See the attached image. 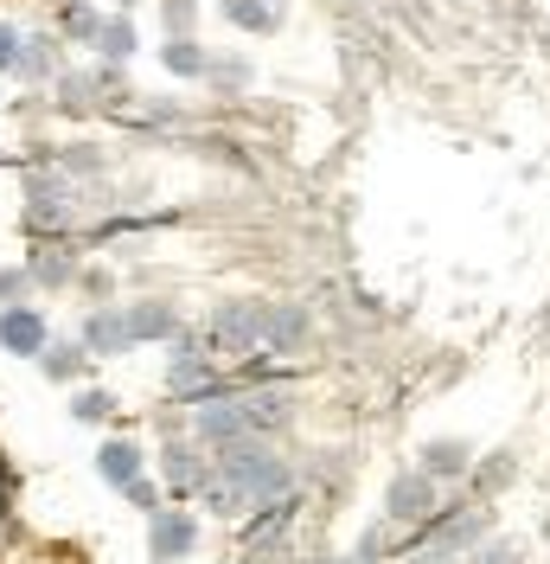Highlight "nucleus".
<instances>
[{"label": "nucleus", "instance_id": "f257e3e1", "mask_svg": "<svg viewBox=\"0 0 550 564\" xmlns=\"http://www.w3.org/2000/svg\"><path fill=\"white\" fill-rule=\"evenodd\" d=\"M211 456L218 462H211V481L199 494H206L211 513H224V520L295 494V468L282 456H270V443H231V449H211Z\"/></svg>", "mask_w": 550, "mask_h": 564}, {"label": "nucleus", "instance_id": "f03ea898", "mask_svg": "<svg viewBox=\"0 0 550 564\" xmlns=\"http://www.w3.org/2000/svg\"><path fill=\"white\" fill-rule=\"evenodd\" d=\"M288 423V398L275 391H231V398H211L193 417V443L199 449H231V443H263Z\"/></svg>", "mask_w": 550, "mask_h": 564}, {"label": "nucleus", "instance_id": "7ed1b4c3", "mask_svg": "<svg viewBox=\"0 0 550 564\" xmlns=\"http://www.w3.org/2000/svg\"><path fill=\"white\" fill-rule=\"evenodd\" d=\"M474 545H486V507H474V500L436 507L422 520V532L410 539V552H442V558H468Z\"/></svg>", "mask_w": 550, "mask_h": 564}, {"label": "nucleus", "instance_id": "20e7f679", "mask_svg": "<svg viewBox=\"0 0 550 564\" xmlns=\"http://www.w3.org/2000/svg\"><path fill=\"white\" fill-rule=\"evenodd\" d=\"M167 391L179 398V404H211V398H231V379L211 366L206 352H173Z\"/></svg>", "mask_w": 550, "mask_h": 564}, {"label": "nucleus", "instance_id": "39448f33", "mask_svg": "<svg viewBox=\"0 0 550 564\" xmlns=\"http://www.w3.org/2000/svg\"><path fill=\"white\" fill-rule=\"evenodd\" d=\"M436 507H442V488H436V481H429L422 468H416V475H397V481L384 488V520H391V527H410V520H429Z\"/></svg>", "mask_w": 550, "mask_h": 564}, {"label": "nucleus", "instance_id": "423d86ee", "mask_svg": "<svg viewBox=\"0 0 550 564\" xmlns=\"http://www.w3.org/2000/svg\"><path fill=\"white\" fill-rule=\"evenodd\" d=\"M256 315H263V302H224V308L211 315L206 347H218V352H256Z\"/></svg>", "mask_w": 550, "mask_h": 564}, {"label": "nucleus", "instance_id": "0eeeda50", "mask_svg": "<svg viewBox=\"0 0 550 564\" xmlns=\"http://www.w3.org/2000/svg\"><path fill=\"white\" fill-rule=\"evenodd\" d=\"M308 340H314L308 308H270V302H263V315H256V347H270V352H301Z\"/></svg>", "mask_w": 550, "mask_h": 564}, {"label": "nucleus", "instance_id": "6e6552de", "mask_svg": "<svg viewBox=\"0 0 550 564\" xmlns=\"http://www.w3.org/2000/svg\"><path fill=\"white\" fill-rule=\"evenodd\" d=\"M0 347L20 352V359H33V352L52 347V327L38 308H0Z\"/></svg>", "mask_w": 550, "mask_h": 564}, {"label": "nucleus", "instance_id": "1a4fd4ad", "mask_svg": "<svg viewBox=\"0 0 550 564\" xmlns=\"http://www.w3.org/2000/svg\"><path fill=\"white\" fill-rule=\"evenodd\" d=\"M199 545V520L193 513H154V527H147V558H186Z\"/></svg>", "mask_w": 550, "mask_h": 564}, {"label": "nucleus", "instance_id": "9d476101", "mask_svg": "<svg viewBox=\"0 0 550 564\" xmlns=\"http://www.w3.org/2000/svg\"><path fill=\"white\" fill-rule=\"evenodd\" d=\"M161 481H167L173 494H186V488H206L211 481V462L199 443H167V456H161Z\"/></svg>", "mask_w": 550, "mask_h": 564}, {"label": "nucleus", "instance_id": "9b49d317", "mask_svg": "<svg viewBox=\"0 0 550 564\" xmlns=\"http://www.w3.org/2000/svg\"><path fill=\"white\" fill-rule=\"evenodd\" d=\"M122 327H129V340H179V308L173 302H135V308H122Z\"/></svg>", "mask_w": 550, "mask_h": 564}, {"label": "nucleus", "instance_id": "f8f14e48", "mask_svg": "<svg viewBox=\"0 0 550 564\" xmlns=\"http://www.w3.org/2000/svg\"><path fill=\"white\" fill-rule=\"evenodd\" d=\"M84 352H129L135 340H129V327H122V315L116 308H97V315L84 321V340H77Z\"/></svg>", "mask_w": 550, "mask_h": 564}, {"label": "nucleus", "instance_id": "ddd939ff", "mask_svg": "<svg viewBox=\"0 0 550 564\" xmlns=\"http://www.w3.org/2000/svg\"><path fill=\"white\" fill-rule=\"evenodd\" d=\"M97 468H103L109 488H129V481L141 475V449L129 443V436H122V443H103V449H97Z\"/></svg>", "mask_w": 550, "mask_h": 564}, {"label": "nucleus", "instance_id": "4468645a", "mask_svg": "<svg viewBox=\"0 0 550 564\" xmlns=\"http://www.w3.org/2000/svg\"><path fill=\"white\" fill-rule=\"evenodd\" d=\"M468 456H474L468 443H429V449H422V475L442 488V481H454V475L468 468Z\"/></svg>", "mask_w": 550, "mask_h": 564}, {"label": "nucleus", "instance_id": "2eb2a0df", "mask_svg": "<svg viewBox=\"0 0 550 564\" xmlns=\"http://www.w3.org/2000/svg\"><path fill=\"white\" fill-rule=\"evenodd\" d=\"M224 20H238L250 33H275L282 26V0H224Z\"/></svg>", "mask_w": 550, "mask_h": 564}, {"label": "nucleus", "instance_id": "dca6fc26", "mask_svg": "<svg viewBox=\"0 0 550 564\" xmlns=\"http://www.w3.org/2000/svg\"><path fill=\"white\" fill-rule=\"evenodd\" d=\"M295 507H301L295 494H282L275 507H263V513H256V527H250V545H270L275 532H288V520H295Z\"/></svg>", "mask_w": 550, "mask_h": 564}, {"label": "nucleus", "instance_id": "f3484780", "mask_svg": "<svg viewBox=\"0 0 550 564\" xmlns=\"http://www.w3.org/2000/svg\"><path fill=\"white\" fill-rule=\"evenodd\" d=\"M58 33H65V39H84V45H97V33H103V13H97V7H84V0H70L65 20H58Z\"/></svg>", "mask_w": 550, "mask_h": 564}, {"label": "nucleus", "instance_id": "a211bd4d", "mask_svg": "<svg viewBox=\"0 0 550 564\" xmlns=\"http://www.w3.org/2000/svg\"><path fill=\"white\" fill-rule=\"evenodd\" d=\"M167 70L173 77H206V52H199V39H167Z\"/></svg>", "mask_w": 550, "mask_h": 564}, {"label": "nucleus", "instance_id": "6ab92c4d", "mask_svg": "<svg viewBox=\"0 0 550 564\" xmlns=\"http://www.w3.org/2000/svg\"><path fill=\"white\" fill-rule=\"evenodd\" d=\"M38 359H45V379H84L90 372V352L84 347H45Z\"/></svg>", "mask_w": 550, "mask_h": 564}, {"label": "nucleus", "instance_id": "aec40b11", "mask_svg": "<svg viewBox=\"0 0 550 564\" xmlns=\"http://www.w3.org/2000/svg\"><path fill=\"white\" fill-rule=\"evenodd\" d=\"M499 488H513V456H486L474 468V494H499Z\"/></svg>", "mask_w": 550, "mask_h": 564}, {"label": "nucleus", "instance_id": "412c9836", "mask_svg": "<svg viewBox=\"0 0 550 564\" xmlns=\"http://www.w3.org/2000/svg\"><path fill=\"white\" fill-rule=\"evenodd\" d=\"M97 45H103V58H129V52H135V26H129V20H103Z\"/></svg>", "mask_w": 550, "mask_h": 564}, {"label": "nucleus", "instance_id": "4be33fe9", "mask_svg": "<svg viewBox=\"0 0 550 564\" xmlns=\"http://www.w3.org/2000/svg\"><path fill=\"white\" fill-rule=\"evenodd\" d=\"M161 20H167V39H193L199 7H193V0H161Z\"/></svg>", "mask_w": 550, "mask_h": 564}, {"label": "nucleus", "instance_id": "5701e85b", "mask_svg": "<svg viewBox=\"0 0 550 564\" xmlns=\"http://www.w3.org/2000/svg\"><path fill=\"white\" fill-rule=\"evenodd\" d=\"M13 70H26V77H52V45L45 39H33V45H20V58H13Z\"/></svg>", "mask_w": 550, "mask_h": 564}, {"label": "nucleus", "instance_id": "b1692460", "mask_svg": "<svg viewBox=\"0 0 550 564\" xmlns=\"http://www.w3.org/2000/svg\"><path fill=\"white\" fill-rule=\"evenodd\" d=\"M109 411H116V398H109V391H77V404H70V417H77V423H103Z\"/></svg>", "mask_w": 550, "mask_h": 564}, {"label": "nucleus", "instance_id": "393cba45", "mask_svg": "<svg viewBox=\"0 0 550 564\" xmlns=\"http://www.w3.org/2000/svg\"><path fill=\"white\" fill-rule=\"evenodd\" d=\"M518 558H525V552H518L513 539H486V545L468 552V564H518Z\"/></svg>", "mask_w": 550, "mask_h": 564}, {"label": "nucleus", "instance_id": "a878e982", "mask_svg": "<svg viewBox=\"0 0 550 564\" xmlns=\"http://www.w3.org/2000/svg\"><path fill=\"white\" fill-rule=\"evenodd\" d=\"M122 494H129L135 507H147V513H154V500H161V488H154V481H141V475H135V481H129Z\"/></svg>", "mask_w": 550, "mask_h": 564}, {"label": "nucleus", "instance_id": "bb28decb", "mask_svg": "<svg viewBox=\"0 0 550 564\" xmlns=\"http://www.w3.org/2000/svg\"><path fill=\"white\" fill-rule=\"evenodd\" d=\"M13 58H20V33L0 20V70H13Z\"/></svg>", "mask_w": 550, "mask_h": 564}, {"label": "nucleus", "instance_id": "cd10ccee", "mask_svg": "<svg viewBox=\"0 0 550 564\" xmlns=\"http://www.w3.org/2000/svg\"><path fill=\"white\" fill-rule=\"evenodd\" d=\"M20 289H26V270H7V276H0V302H13Z\"/></svg>", "mask_w": 550, "mask_h": 564}, {"label": "nucleus", "instance_id": "c85d7f7f", "mask_svg": "<svg viewBox=\"0 0 550 564\" xmlns=\"http://www.w3.org/2000/svg\"><path fill=\"white\" fill-rule=\"evenodd\" d=\"M404 564H461V558H442V552H410Z\"/></svg>", "mask_w": 550, "mask_h": 564}]
</instances>
